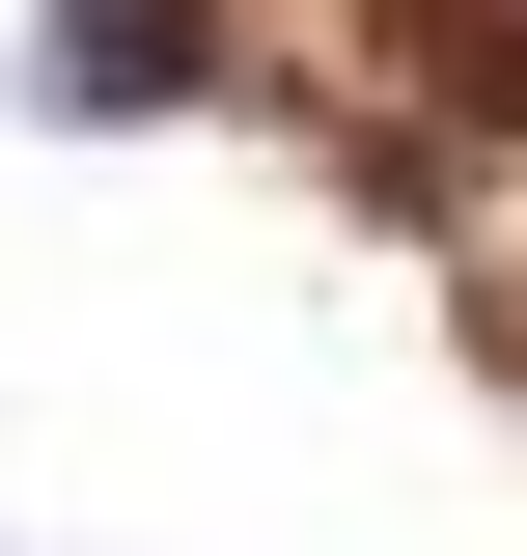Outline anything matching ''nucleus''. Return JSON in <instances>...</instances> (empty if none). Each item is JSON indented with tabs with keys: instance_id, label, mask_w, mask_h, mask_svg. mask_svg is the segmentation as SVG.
<instances>
[{
	"instance_id": "obj_1",
	"label": "nucleus",
	"mask_w": 527,
	"mask_h": 556,
	"mask_svg": "<svg viewBox=\"0 0 527 556\" xmlns=\"http://www.w3.org/2000/svg\"><path fill=\"white\" fill-rule=\"evenodd\" d=\"M195 84H222V0H56V56H28V112L139 139V112H195Z\"/></svg>"
}]
</instances>
